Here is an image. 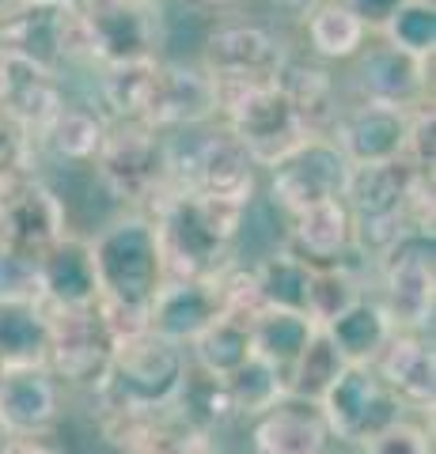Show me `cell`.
I'll list each match as a JSON object with an SVG mask.
<instances>
[{"instance_id": "6da1fadb", "label": "cell", "mask_w": 436, "mask_h": 454, "mask_svg": "<svg viewBox=\"0 0 436 454\" xmlns=\"http://www.w3.org/2000/svg\"><path fill=\"white\" fill-rule=\"evenodd\" d=\"M247 208L250 205L194 190H167L148 208L160 231L167 277H213L228 265L243 239Z\"/></svg>"}, {"instance_id": "7a4b0ae2", "label": "cell", "mask_w": 436, "mask_h": 454, "mask_svg": "<svg viewBox=\"0 0 436 454\" xmlns=\"http://www.w3.org/2000/svg\"><path fill=\"white\" fill-rule=\"evenodd\" d=\"M88 243L99 277V300L148 315L152 295L167 280L156 220L140 208H125L122 216L107 220Z\"/></svg>"}, {"instance_id": "3957f363", "label": "cell", "mask_w": 436, "mask_h": 454, "mask_svg": "<svg viewBox=\"0 0 436 454\" xmlns=\"http://www.w3.org/2000/svg\"><path fill=\"white\" fill-rule=\"evenodd\" d=\"M167 170H171V190H194L250 205L262 167L250 160L224 121H202L167 133Z\"/></svg>"}, {"instance_id": "277c9868", "label": "cell", "mask_w": 436, "mask_h": 454, "mask_svg": "<svg viewBox=\"0 0 436 454\" xmlns=\"http://www.w3.org/2000/svg\"><path fill=\"white\" fill-rule=\"evenodd\" d=\"M186 348L152 330L115 340L103 387L91 394L95 413H163L186 372Z\"/></svg>"}, {"instance_id": "5b68a950", "label": "cell", "mask_w": 436, "mask_h": 454, "mask_svg": "<svg viewBox=\"0 0 436 454\" xmlns=\"http://www.w3.org/2000/svg\"><path fill=\"white\" fill-rule=\"evenodd\" d=\"M107 197H115L125 208L148 212L160 197L171 190L167 170V133L152 129L145 121H115L107 125V137L91 160Z\"/></svg>"}, {"instance_id": "8992f818", "label": "cell", "mask_w": 436, "mask_h": 454, "mask_svg": "<svg viewBox=\"0 0 436 454\" xmlns=\"http://www.w3.org/2000/svg\"><path fill=\"white\" fill-rule=\"evenodd\" d=\"M376 300L395 330H432L436 310V235L410 227L376 258Z\"/></svg>"}, {"instance_id": "52a82bcc", "label": "cell", "mask_w": 436, "mask_h": 454, "mask_svg": "<svg viewBox=\"0 0 436 454\" xmlns=\"http://www.w3.org/2000/svg\"><path fill=\"white\" fill-rule=\"evenodd\" d=\"M65 235L68 205L46 178L31 170V175L0 182V258L35 269L42 254Z\"/></svg>"}, {"instance_id": "ba28073f", "label": "cell", "mask_w": 436, "mask_h": 454, "mask_svg": "<svg viewBox=\"0 0 436 454\" xmlns=\"http://www.w3.org/2000/svg\"><path fill=\"white\" fill-rule=\"evenodd\" d=\"M0 50L61 73L73 61H88V27L76 4L16 0L0 16Z\"/></svg>"}, {"instance_id": "9c48e42d", "label": "cell", "mask_w": 436, "mask_h": 454, "mask_svg": "<svg viewBox=\"0 0 436 454\" xmlns=\"http://www.w3.org/2000/svg\"><path fill=\"white\" fill-rule=\"evenodd\" d=\"M285 57H289L285 42L270 31H262V27L235 23V27H220V31L209 35L202 68L209 83H213L217 114L228 103H235L239 95L273 83Z\"/></svg>"}, {"instance_id": "30bf717a", "label": "cell", "mask_w": 436, "mask_h": 454, "mask_svg": "<svg viewBox=\"0 0 436 454\" xmlns=\"http://www.w3.org/2000/svg\"><path fill=\"white\" fill-rule=\"evenodd\" d=\"M50 310V345L46 367L65 390L95 394L107 379L115 337L99 318V307H46Z\"/></svg>"}, {"instance_id": "8fae6325", "label": "cell", "mask_w": 436, "mask_h": 454, "mask_svg": "<svg viewBox=\"0 0 436 454\" xmlns=\"http://www.w3.org/2000/svg\"><path fill=\"white\" fill-rule=\"evenodd\" d=\"M319 409L330 424L334 443L353 447H361L379 428H387L391 420L406 417V405L384 387L372 364H345V372L319 397Z\"/></svg>"}, {"instance_id": "7c38bea8", "label": "cell", "mask_w": 436, "mask_h": 454, "mask_svg": "<svg viewBox=\"0 0 436 454\" xmlns=\"http://www.w3.org/2000/svg\"><path fill=\"white\" fill-rule=\"evenodd\" d=\"M220 118L239 137V145L247 148L250 160L266 170L312 137L307 125L300 121V114L292 110V103L285 98V91L277 88V80L266 83V88L239 95L235 103L220 110Z\"/></svg>"}, {"instance_id": "4fadbf2b", "label": "cell", "mask_w": 436, "mask_h": 454, "mask_svg": "<svg viewBox=\"0 0 436 454\" xmlns=\"http://www.w3.org/2000/svg\"><path fill=\"white\" fill-rule=\"evenodd\" d=\"M88 27V61L125 65L160 50V12L152 0H76Z\"/></svg>"}, {"instance_id": "5bb4252c", "label": "cell", "mask_w": 436, "mask_h": 454, "mask_svg": "<svg viewBox=\"0 0 436 454\" xmlns=\"http://www.w3.org/2000/svg\"><path fill=\"white\" fill-rule=\"evenodd\" d=\"M349 160L330 137H307L300 148H292L285 160L270 167V201L285 216L304 212L312 205L334 201L345 193Z\"/></svg>"}, {"instance_id": "9a60e30c", "label": "cell", "mask_w": 436, "mask_h": 454, "mask_svg": "<svg viewBox=\"0 0 436 454\" xmlns=\"http://www.w3.org/2000/svg\"><path fill=\"white\" fill-rule=\"evenodd\" d=\"M406 129H410V110L353 98V103H342L327 137L342 148L349 163H384L402 155Z\"/></svg>"}, {"instance_id": "2e32d148", "label": "cell", "mask_w": 436, "mask_h": 454, "mask_svg": "<svg viewBox=\"0 0 436 454\" xmlns=\"http://www.w3.org/2000/svg\"><path fill=\"white\" fill-rule=\"evenodd\" d=\"M361 61L353 68V95L369 103L414 110L429 103V57H414L399 46H372L357 53Z\"/></svg>"}, {"instance_id": "e0dca14e", "label": "cell", "mask_w": 436, "mask_h": 454, "mask_svg": "<svg viewBox=\"0 0 436 454\" xmlns=\"http://www.w3.org/2000/svg\"><path fill=\"white\" fill-rule=\"evenodd\" d=\"M65 413V387L46 364L4 367L0 375V424L8 435L53 432Z\"/></svg>"}, {"instance_id": "ac0fdd59", "label": "cell", "mask_w": 436, "mask_h": 454, "mask_svg": "<svg viewBox=\"0 0 436 454\" xmlns=\"http://www.w3.org/2000/svg\"><path fill=\"white\" fill-rule=\"evenodd\" d=\"M247 424L250 454H334V435L319 402L285 394Z\"/></svg>"}, {"instance_id": "d6986e66", "label": "cell", "mask_w": 436, "mask_h": 454, "mask_svg": "<svg viewBox=\"0 0 436 454\" xmlns=\"http://www.w3.org/2000/svg\"><path fill=\"white\" fill-rule=\"evenodd\" d=\"M384 387L414 413H432L436 402V348L432 330H395L372 360Z\"/></svg>"}, {"instance_id": "ffe728a7", "label": "cell", "mask_w": 436, "mask_h": 454, "mask_svg": "<svg viewBox=\"0 0 436 454\" xmlns=\"http://www.w3.org/2000/svg\"><path fill=\"white\" fill-rule=\"evenodd\" d=\"M220 310L217 277H167L148 303V330L186 348Z\"/></svg>"}, {"instance_id": "44dd1931", "label": "cell", "mask_w": 436, "mask_h": 454, "mask_svg": "<svg viewBox=\"0 0 436 454\" xmlns=\"http://www.w3.org/2000/svg\"><path fill=\"white\" fill-rule=\"evenodd\" d=\"M0 103L16 114L23 121V129L38 140V133L50 125V118L65 106L61 73L31 61V57L0 50Z\"/></svg>"}, {"instance_id": "7402d4cb", "label": "cell", "mask_w": 436, "mask_h": 454, "mask_svg": "<svg viewBox=\"0 0 436 454\" xmlns=\"http://www.w3.org/2000/svg\"><path fill=\"white\" fill-rule=\"evenodd\" d=\"M35 292L46 307H91L99 303V277H95L91 243L68 231L58 239L35 265Z\"/></svg>"}, {"instance_id": "603a6c76", "label": "cell", "mask_w": 436, "mask_h": 454, "mask_svg": "<svg viewBox=\"0 0 436 454\" xmlns=\"http://www.w3.org/2000/svg\"><path fill=\"white\" fill-rule=\"evenodd\" d=\"M285 247L292 254H300L307 265H342L353 262V212L342 197L334 201L312 205L304 212H292Z\"/></svg>"}, {"instance_id": "cb8c5ba5", "label": "cell", "mask_w": 436, "mask_h": 454, "mask_svg": "<svg viewBox=\"0 0 436 454\" xmlns=\"http://www.w3.org/2000/svg\"><path fill=\"white\" fill-rule=\"evenodd\" d=\"M217 118V95L209 83L205 68L178 65V61H160V80H156V103H152V129H190V125L213 121Z\"/></svg>"}, {"instance_id": "d4e9b609", "label": "cell", "mask_w": 436, "mask_h": 454, "mask_svg": "<svg viewBox=\"0 0 436 454\" xmlns=\"http://www.w3.org/2000/svg\"><path fill=\"white\" fill-rule=\"evenodd\" d=\"M50 310L35 292H0V364H46Z\"/></svg>"}, {"instance_id": "484cf974", "label": "cell", "mask_w": 436, "mask_h": 454, "mask_svg": "<svg viewBox=\"0 0 436 454\" xmlns=\"http://www.w3.org/2000/svg\"><path fill=\"white\" fill-rule=\"evenodd\" d=\"M277 88L285 91L292 110L300 114L307 133L312 137L330 133L337 110H342V98H337V83L327 68L297 61V57H285V65H281V73H277Z\"/></svg>"}, {"instance_id": "4316f807", "label": "cell", "mask_w": 436, "mask_h": 454, "mask_svg": "<svg viewBox=\"0 0 436 454\" xmlns=\"http://www.w3.org/2000/svg\"><path fill=\"white\" fill-rule=\"evenodd\" d=\"M171 417L178 424H186L190 432H198L205 439H213L224 424L235 420V409H232V394L224 387V379L209 375L205 367L198 364H186V372H182V382L171 397Z\"/></svg>"}, {"instance_id": "83f0119b", "label": "cell", "mask_w": 436, "mask_h": 454, "mask_svg": "<svg viewBox=\"0 0 436 454\" xmlns=\"http://www.w3.org/2000/svg\"><path fill=\"white\" fill-rule=\"evenodd\" d=\"M319 330H327V337L345 356V364H372L379 356V348L387 345V337L395 333V322L387 318V310L379 307L376 295L364 292L357 303H349L342 315L330 318L327 325H319Z\"/></svg>"}, {"instance_id": "f1b7e54d", "label": "cell", "mask_w": 436, "mask_h": 454, "mask_svg": "<svg viewBox=\"0 0 436 454\" xmlns=\"http://www.w3.org/2000/svg\"><path fill=\"white\" fill-rule=\"evenodd\" d=\"M156 80H160V57L107 65L103 76H99V98L110 110V118L148 125L152 103H156Z\"/></svg>"}, {"instance_id": "f546056e", "label": "cell", "mask_w": 436, "mask_h": 454, "mask_svg": "<svg viewBox=\"0 0 436 454\" xmlns=\"http://www.w3.org/2000/svg\"><path fill=\"white\" fill-rule=\"evenodd\" d=\"M107 118L95 114L91 106H80V103H68L53 114L50 125L38 133L35 145L53 152L61 163H76V167H91L95 152H99L103 137H107Z\"/></svg>"}, {"instance_id": "4dcf8cb0", "label": "cell", "mask_w": 436, "mask_h": 454, "mask_svg": "<svg viewBox=\"0 0 436 454\" xmlns=\"http://www.w3.org/2000/svg\"><path fill=\"white\" fill-rule=\"evenodd\" d=\"M186 356L198 367H205L209 375L228 379L239 364L255 356V345H250V318L220 310V315L186 345Z\"/></svg>"}, {"instance_id": "1f68e13d", "label": "cell", "mask_w": 436, "mask_h": 454, "mask_svg": "<svg viewBox=\"0 0 436 454\" xmlns=\"http://www.w3.org/2000/svg\"><path fill=\"white\" fill-rule=\"evenodd\" d=\"M250 273H255V288H258L262 307H285V310H304L307 315L315 265H307L300 254H292L289 247L270 250L266 258L250 265Z\"/></svg>"}, {"instance_id": "d6a6232c", "label": "cell", "mask_w": 436, "mask_h": 454, "mask_svg": "<svg viewBox=\"0 0 436 454\" xmlns=\"http://www.w3.org/2000/svg\"><path fill=\"white\" fill-rule=\"evenodd\" d=\"M319 325L304 315V310H285V307H258L250 315V345L255 356L270 360L281 372H289L292 360L300 356V348L307 345Z\"/></svg>"}, {"instance_id": "836d02e7", "label": "cell", "mask_w": 436, "mask_h": 454, "mask_svg": "<svg viewBox=\"0 0 436 454\" xmlns=\"http://www.w3.org/2000/svg\"><path fill=\"white\" fill-rule=\"evenodd\" d=\"M304 27H307V42L322 61H349L364 50V35L369 27L361 23V16L345 0H319L304 12Z\"/></svg>"}, {"instance_id": "e575fe53", "label": "cell", "mask_w": 436, "mask_h": 454, "mask_svg": "<svg viewBox=\"0 0 436 454\" xmlns=\"http://www.w3.org/2000/svg\"><path fill=\"white\" fill-rule=\"evenodd\" d=\"M342 372H345V356L334 348L327 330H315L307 337V345L300 348V356L285 372V390L292 397H304V402H319Z\"/></svg>"}, {"instance_id": "d590c367", "label": "cell", "mask_w": 436, "mask_h": 454, "mask_svg": "<svg viewBox=\"0 0 436 454\" xmlns=\"http://www.w3.org/2000/svg\"><path fill=\"white\" fill-rule=\"evenodd\" d=\"M224 387H228L232 394V409H235V417H258L262 409H270L273 402H281L289 390H285V372L281 367H273L270 360H262V356H250L235 367V372L224 379Z\"/></svg>"}, {"instance_id": "8d00e7d4", "label": "cell", "mask_w": 436, "mask_h": 454, "mask_svg": "<svg viewBox=\"0 0 436 454\" xmlns=\"http://www.w3.org/2000/svg\"><path fill=\"white\" fill-rule=\"evenodd\" d=\"M364 295V280L353 269V262L342 265H315V280H312V295H307V318L315 325H327L337 318L349 303H357Z\"/></svg>"}, {"instance_id": "74e56055", "label": "cell", "mask_w": 436, "mask_h": 454, "mask_svg": "<svg viewBox=\"0 0 436 454\" xmlns=\"http://www.w3.org/2000/svg\"><path fill=\"white\" fill-rule=\"evenodd\" d=\"M391 46H399L414 57H432L436 50V4L432 0H406L379 27Z\"/></svg>"}, {"instance_id": "f35d334b", "label": "cell", "mask_w": 436, "mask_h": 454, "mask_svg": "<svg viewBox=\"0 0 436 454\" xmlns=\"http://www.w3.org/2000/svg\"><path fill=\"white\" fill-rule=\"evenodd\" d=\"M35 155H38L35 137L23 129V121L16 118V114L0 103V182L31 175Z\"/></svg>"}, {"instance_id": "ab89813d", "label": "cell", "mask_w": 436, "mask_h": 454, "mask_svg": "<svg viewBox=\"0 0 436 454\" xmlns=\"http://www.w3.org/2000/svg\"><path fill=\"white\" fill-rule=\"evenodd\" d=\"M361 454H432V435L417 420L399 417L361 443Z\"/></svg>"}, {"instance_id": "60d3db41", "label": "cell", "mask_w": 436, "mask_h": 454, "mask_svg": "<svg viewBox=\"0 0 436 454\" xmlns=\"http://www.w3.org/2000/svg\"><path fill=\"white\" fill-rule=\"evenodd\" d=\"M209 450H213V439L190 432L186 424H178L171 417V409H167L163 420L156 424V432H152L140 447H133L130 454H209Z\"/></svg>"}, {"instance_id": "b9f144b4", "label": "cell", "mask_w": 436, "mask_h": 454, "mask_svg": "<svg viewBox=\"0 0 436 454\" xmlns=\"http://www.w3.org/2000/svg\"><path fill=\"white\" fill-rule=\"evenodd\" d=\"M436 114H432V98L410 110V129H406V148H402V160L410 163L421 175H432V163H436Z\"/></svg>"}, {"instance_id": "7bdbcfd3", "label": "cell", "mask_w": 436, "mask_h": 454, "mask_svg": "<svg viewBox=\"0 0 436 454\" xmlns=\"http://www.w3.org/2000/svg\"><path fill=\"white\" fill-rule=\"evenodd\" d=\"M4 454H68V450L58 439V428H53V432H38V435H12Z\"/></svg>"}, {"instance_id": "ee69618b", "label": "cell", "mask_w": 436, "mask_h": 454, "mask_svg": "<svg viewBox=\"0 0 436 454\" xmlns=\"http://www.w3.org/2000/svg\"><path fill=\"white\" fill-rule=\"evenodd\" d=\"M345 4L357 12L364 27H384L391 12H395L399 4H406V0H345Z\"/></svg>"}, {"instance_id": "f6af8a7d", "label": "cell", "mask_w": 436, "mask_h": 454, "mask_svg": "<svg viewBox=\"0 0 436 454\" xmlns=\"http://www.w3.org/2000/svg\"><path fill=\"white\" fill-rule=\"evenodd\" d=\"M281 4H285V8H292V12H300V16H304V12L312 8V4H319V0H281Z\"/></svg>"}, {"instance_id": "bcb514c9", "label": "cell", "mask_w": 436, "mask_h": 454, "mask_svg": "<svg viewBox=\"0 0 436 454\" xmlns=\"http://www.w3.org/2000/svg\"><path fill=\"white\" fill-rule=\"evenodd\" d=\"M8 439H12V435H8V428H4V424H0V454L8 450Z\"/></svg>"}, {"instance_id": "7dc6e473", "label": "cell", "mask_w": 436, "mask_h": 454, "mask_svg": "<svg viewBox=\"0 0 436 454\" xmlns=\"http://www.w3.org/2000/svg\"><path fill=\"white\" fill-rule=\"evenodd\" d=\"M42 4H76V0H42Z\"/></svg>"}, {"instance_id": "c3c4849f", "label": "cell", "mask_w": 436, "mask_h": 454, "mask_svg": "<svg viewBox=\"0 0 436 454\" xmlns=\"http://www.w3.org/2000/svg\"><path fill=\"white\" fill-rule=\"evenodd\" d=\"M198 4H232V0H198Z\"/></svg>"}, {"instance_id": "681fc988", "label": "cell", "mask_w": 436, "mask_h": 454, "mask_svg": "<svg viewBox=\"0 0 436 454\" xmlns=\"http://www.w3.org/2000/svg\"><path fill=\"white\" fill-rule=\"evenodd\" d=\"M12 4H16V0H0V12H4V8H12Z\"/></svg>"}, {"instance_id": "f907efd6", "label": "cell", "mask_w": 436, "mask_h": 454, "mask_svg": "<svg viewBox=\"0 0 436 454\" xmlns=\"http://www.w3.org/2000/svg\"><path fill=\"white\" fill-rule=\"evenodd\" d=\"M209 454H228V450H217V447H213V450H209Z\"/></svg>"}, {"instance_id": "816d5d0a", "label": "cell", "mask_w": 436, "mask_h": 454, "mask_svg": "<svg viewBox=\"0 0 436 454\" xmlns=\"http://www.w3.org/2000/svg\"><path fill=\"white\" fill-rule=\"evenodd\" d=\"M0 375H4V364H0Z\"/></svg>"}, {"instance_id": "f5cc1de1", "label": "cell", "mask_w": 436, "mask_h": 454, "mask_svg": "<svg viewBox=\"0 0 436 454\" xmlns=\"http://www.w3.org/2000/svg\"><path fill=\"white\" fill-rule=\"evenodd\" d=\"M152 4H156V0H152Z\"/></svg>"}]
</instances>
